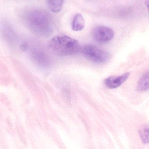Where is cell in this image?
Wrapping results in <instances>:
<instances>
[{
    "label": "cell",
    "instance_id": "obj_1",
    "mask_svg": "<svg viewBox=\"0 0 149 149\" xmlns=\"http://www.w3.org/2000/svg\"><path fill=\"white\" fill-rule=\"evenodd\" d=\"M25 24L36 36L48 37L53 33V21L47 13L39 9H31L24 14Z\"/></svg>",
    "mask_w": 149,
    "mask_h": 149
},
{
    "label": "cell",
    "instance_id": "obj_2",
    "mask_svg": "<svg viewBox=\"0 0 149 149\" xmlns=\"http://www.w3.org/2000/svg\"><path fill=\"white\" fill-rule=\"evenodd\" d=\"M48 48L59 56H67L77 54L80 49L78 41L67 36H56L49 42Z\"/></svg>",
    "mask_w": 149,
    "mask_h": 149
},
{
    "label": "cell",
    "instance_id": "obj_3",
    "mask_svg": "<svg viewBox=\"0 0 149 149\" xmlns=\"http://www.w3.org/2000/svg\"><path fill=\"white\" fill-rule=\"evenodd\" d=\"M82 53L86 59L95 63H105L110 59V54L107 51L93 45H85L82 49Z\"/></svg>",
    "mask_w": 149,
    "mask_h": 149
},
{
    "label": "cell",
    "instance_id": "obj_4",
    "mask_svg": "<svg viewBox=\"0 0 149 149\" xmlns=\"http://www.w3.org/2000/svg\"><path fill=\"white\" fill-rule=\"evenodd\" d=\"M114 35V31L111 28L103 26L96 27L92 33L94 40L101 44H105L109 42L113 39Z\"/></svg>",
    "mask_w": 149,
    "mask_h": 149
},
{
    "label": "cell",
    "instance_id": "obj_5",
    "mask_svg": "<svg viewBox=\"0 0 149 149\" xmlns=\"http://www.w3.org/2000/svg\"><path fill=\"white\" fill-rule=\"evenodd\" d=\"M130 75V73L128 72L118 77H110L105 79L104 84L109 88H116L125 82Z\"/></svg>",
    "mask_w": 149,
    "mask_h": 149
},
{
    "label": "cell",
    "instance_id": "obj_6",
    "mask_svg": "<svg viewBox=\"0 0 149 149\" xmlns=\"http://www.w3.org/2000/svg\"><path fill=\"white\" fill-rule=\"evenodd\" d=\"M85 26V20L81 14L75 15L72 21V29L74 31L78 32L83 29Z\"/></svg>",
    "mask_w": 149,
    "mask_h": 149
},
{
    "label": "cell",
    "instance_id": "obj_7",
    "mask_svg": "<svg viewBox=\"0 0 149 149\" xmlns=\"http://www.w3.org/2000/svg\"><path fill=\"white\" fill-rule=\"evenodd\" d=\"M140 91H144L149 89V72H146L140 78L137 88Z\"/></svg>",
    "mask_w": 149,
    "mask_h": 149
},
{
    "label": "cell",
    "instance_id": "obj_8",
    "mask_svg": "<svg viewBox=\"0 0 149 149\" xmlns=\"http://www.w3.org/2000/svg\"><path fill=\"white\" fill-rule=\"evenodd\" d=\"M64 0H48L49 9L54 13H59L63 6Z\"/></svg>",
    "mask_w": 149,
    "mask_h": 149
},
{
    "label": "cell",
    "instance_id": "obj_9",
    "mask_svg": "<svg viewBox=\"0 0 149 149\" xmlns=\"http://www.w3.org/2000/svg\"><path fill=\"white\" fill-rule=\"evenodd\" d=\"M32 56L33 59L42 65H46L47 64V57L43 52L38 49L33 50L32 53Z\"/></svg>",
    "mask_w": 149,
    "mask_h": 149
},
{
    "label": "cell",
    "instance_id": "obj_10",
    "mask_svg": "<svg viewBox=\"0 0 149 149\" xmlns=\"http://www.w3.org/2000/svg\"><path fill=\"white\" fill-rule=\"evenodd\" d=\"M139 135L143 142L144 143H149V126L148 125H143L139 131Z\"/></svg>",
    "mask_w": 149,
    "mask_h": 149
},
{
    "label": "cell",
    "instance_id": "obj_11",
    "mask_svg": "<svg viewBox=\"0 0 149 149\" xmlns=\"http://www.w3.org/2000/svg\"><path fill=\"white\" fill-rule=\"evenodd\" d=\"M3 33L6 38L9 40L12 41L15 39V35L14 31L10 26L7 25H4L3 28Z\"/></svg>",
    "mask_w": 149,
    "mask_h": 149
},
{
    "label": "cell",
    "instance_id": "obj_12",
    "mask_svg": "<svg viewBox=\"0 0 149 149\" xmlns=\"http://www.w3.org/2000/svg\"><path fill=\"white\" fill-rule=\"evenodd\" d=\"M21 49L23 51H26L28 49V44L26 42H22L20 45Z\"/></svg>",
    "mask_w": 149,
    "mask_h": 149
},
{
    "label": "cell",
    "instance_id": "obj_13",
    "mask_svg": "<svg viewBox=\"0 0 149 149\" xmlns=\"http://www.w3.org/2000/svg\"><path fill=\"white\" fill-rule=\"evenodd\" d=\"M146 5H147V8H148V6H149V0H146Z\"/></svg>",
    "mask_w": 149,
    "mask_h": 149
}]
</instances>
